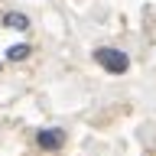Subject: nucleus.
I'll list each match as a JSON object with an SVG mask.
<instances>
[{
	"instance_id": "obj_1",
	"label": "nucleus",
	"mask_w": 156,
	"mask_h": 156,
	"mask_svg": "<svg viewBox=\"0 0 156 156\" xmlns=\"http://www.w3.org/2000/svg\"><path fill=\"white\" fill-rule=\"evenodd\" d=\"M94 62L104 72H111V75H124L127 68H130V55H127L124 49H111V46L94 49Z\"/></svg>"
},
{
	"instance_id": "obj_2",
	"label": "nucleus",
	"mask_w": 156,
	"mask_h": 156,
	"mask_svg": "<svg viewBox=\"0 0 156 156\" xmlns=\"http://www.w3.org/2000/svg\"><path fill=\"white\" fill-rule=\"evenodd\" d=\"M36 146L46 150V153L62 150V146H65V130H62V127H42V130H36Z\"/></svg>"
},
{
	"instance_id": "obj_3",
	"label": "nucleus",
	"mask_w": 156,
	"mask_h": 156,
	"mask_svg": "<svg viewBox=\"0 0 156 156\" xmlns=\"http://www.w3.org/2000/svg\"><path fill=\"white\" fill-rule=\"evenodd\" d=\"M29 52H33L29 42H16V46L7 49V55H3V58H10V62H23V58H29Z\"/></svg>"
},
{
	"instance_id": "obj_4",
	"label": "nucleus",
	"mask_w": 156,
	"mask_h": 156,
	"mask_svg": "<svg viewBox=\"0 0 156 156\" xmlns=\"http://www.w3.org/2000/svg\"><path fill=\"white\" fill-rule=\"evenodd\" d=\"M3 26H10V29H29V16H23V13H3Z\"/></svg>"
},
{
	"instance_id": "obj_5",
	"label": "nucleus",
	"mask_w": 156,
	"mask_h": 156,
	"mask_svg": "<svg viewBox=\"0 0 156 156\" xmlns=\"http://www.w3.org/2000/svg\"><path fill=\"white\" fill-rule=\"evenodd\" d=\"M0 65H3V62H0Z\"/></svg>"
}]
</instances>
